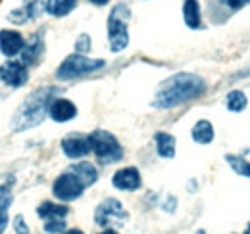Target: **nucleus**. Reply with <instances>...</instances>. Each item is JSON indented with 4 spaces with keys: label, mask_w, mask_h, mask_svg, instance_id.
<instances>
[{
    "label": "nucleus",
    "mask_w": 250,
    "mask_h": 234,
    "mask_svg": "<svg viewBox=\"0 0 250 234\" xmlns=\"http://www.w3.org/2000/svg\"><path fill=\"white\" fill-rule=\"evenodd\" d=\"M60 234H85V233H81L79 229H73V231H65V233H60Z\"/></svg>",
    "instance_id": "c85d7f7f"
},
{
    "label": "nucleus",
    "mask_w": 250,
    "mask_h": 234,
    "mask_svg": "<svg viewBox=\"0 0 250 234\" xmlns=\"http://www.w3.org/2000/svg\"><path fill=\"white\" fill-rule=\"evenodd\" d=\"M194 234H206V233H204V231H196Z\"/></svg>",
    "instance_id": "2f4dec72"
},
{
    "label": "nucleus",
    "mask_w": 250,
    "mask_h": 234,
    "mask_svg": "<svg viewBox=\"0 0 250 234\" xmlns=\"http://www.w3.org/2000/svg\"><path fill=\"white\" fill-rule=\"evenodd\" d=\"M12 205V188L8 184L0 186V213H8Z\"/></svg>",
    "instance_id": "5701e85b"
},
{
    "label": "nucleus",
    "mask_w": 250,
    "mask_h": 234,
    "mask_svg": "<svg viewBox=\"0 0 250 234\" xmlns=\"http://www.w3.org/2000/svg\"><path fill=\"white\" fill-rule=\"evenodd\" d=\"M42 12H44V4L41 0H27L20 8H14L8 14V20L16 25H23V23H29L31 20H37Z\"/></svg>",
    "instance_id": "9b49d317"
},
{
    "label": "nucleus",
    "mask_w": 250,
    "mask_h": 234,
    "mask_svg": "<svg viewBox=\"0 0 250 234\" xmlns=\"http://www.w3.org/2000/svg\"><path fill=\"white\" fill-rule=\"evenodd\" d=\"M42 48H44L42 35H33L31 39L23 44V48L20 52V56H21L20 61L25 63V65H35L41 58V54H42Z\"/></svg>",
    "instance_id": "2eb2a0df"
},
{
    "label": "nucleus",
    "mask_w": 250,
    "mask_h": 234,
    "mask_svg": "<svg viewBox=\"0 0 250 234\" xmlns=\"http://www.w3.org/2000/svg\"><path fill=\"white\" fill-rule=\"evenodd\" d=\"M14 229H16V233L18 234H29V227H27V223L23 221V215H18V217H16V221H14Z\"/></svg>",
    "instance_id": "393cba45"
},
{
    "label": "nucleus",
    "mask_w": 250,
    "mask_h": 234,
    "mask_svg": "<svg viewBox=\"0 0 250 234\" xmlns=\"http://www.w3.org/2000/svg\"><path fill=\"white\" fill-rule=\"evenodd\" d=\"M106 65L104 59H91L85 54H71L62 61V65L56 71V77L62 81H69V79H77L81 75L87 73H94L98 69H102Z\"/></svg>",
    "instance_id": "39448f33"
},
{
    "label": "nucleus",
    "mask_w": 250,
    "mask_h": 234,
    "mask_svg": "<svg viewBox=\"0 0 250 234\" xmlns=\"http://www.w3.org/2000/svg\"><path fill=\"white\" fill-rule=\"evenodd\" d=\"M69 213V207L54 202H42L37 207V215L44 221V231L50 234H58L65 231V215Z\"/></svg>",
    "instance_id": "423d86ee"
},
{
    "label": "nucleus",
    "mask_w": 250,
    "mask_h": 234,
    "mask_svg": "<svg viewBox=\"0 0 250 234\" xmlns=\"http://www.w3.org/2000/svg\"><path fill=\"white\" fill-rule=\"evenodd\" d=\"M112 184L118 188V190H125V192H133V190H139L141 184H143V178L139 169L135 167H125L116 171L112 176Z\"/></svg>",
    "instance_id": "f8f14e48"
},
{
    "label": "nucleus",
    "mask_w": 250,
    "mask_h": 234,
    "mask_svg": "<svg viewBox=\"0 0 250 234\" xmlns=\"http://www.w3.org/2000/svg\"><path fill=\"white\" fill-rule=\"evenodd\" d=\"M25 40H23V35L20 31L14 29H2L0 31V52L8 58H14L21 52Z\"/></svg>",
    "instance_id": "ddd939ff"
},
{
    "label": "nucleus",
    "mask_w": 250,
    "mask_h": 234,
    "mask_svg": "<svg viewBox=\"0 0 250 234\" xmlns=\"http://www.w3.org/2000/svg\"><path fill=\"white\" fill-rule=\"evenodd\" d=\"M183 20L188 29H200L202 27V14L198 0H185L183 2Z\"/></svg>",
    "instance_id": "dca6fc26"
},
{
    "label": "nucleus",
    "mask_w": 250,
    "mask_h": 234,
    "mask_svg": "<svg viewBox=\"0 0 250 234\" xmlns=\"http://www.w3.org/2000/svg\"><path fill=\"white\" fill-rule=\"evenodd\" d=\"M225 161L231 165V169H233L235 173H239V175H243V176H250V161H247L245 157L227 154V156H225Z\"/></svg>",
    "instance_id": "4be33fe9"
},
{
    "label": "nucleus",
    "mask_w": 250,
    "mask_h": 234,
    "mask_svg": "<svg viewBox=\"0 0 250 234\" xmlns=\"http://www.w3.org/2000/svg\"><path fill=\"white\" fill-rule=\"evenodd\" d=\"M52 192H54V196H56L58 200H62V202H71V200H77V198L85 192V186H83V182L73 175L71 171H67V173H62V175L54 180Z\"/></svg>",
    "instance_id": "0eeeda50"
},
{
    "label": "nucleus",
    "mask_w": 250,
    "mask_h": 234,
    "mask_svg": "<svg viewBox=\"0 0 250 234\" xmlns=\"http://www.w3.org/2000/svg\"><path fill=\"white\" fill-rule=\"evenodd\" d=\"M75 8H77V0H46L44 2V12L54 18H65Z\"/></svg>",
    "instance_id": "a211bd4d"
},
{
    "label": "nucleus",
    "mask_w": 250,
    "mask_h": 234,
    "mask_svg": "<svg viewBox=\"0 0 250 234\" xmlns=\"http://www.w3.org/2000/svg\"><path fill=\"white\" fill-rule=\"evenodd\" d=\"M75 50H77V54H87L91 50V37L87 33L79 35V39L75 42Z\"/></svg>",
    "instance_id": "b1692460"
},
{
    "label": "nucleus",
    "mask_w": 250,
    "mask_h": 234,
    "mask_svg": "<svg viewBox=\"0 0 250 234\" xmlns=\"http://www.w3.org/2000/svg\"><path fill=\"white\" fill-rule=\"evenodd\" d=\"M225 104H227V110H229V112L239 114V112H243V110L249 106V98H247V94L241 92V90H231V92L227 94V98H225Z\"/></svg>",
    "instance_id": "412c9836"
},
{
    "label": "nucleus",
    "mask_w": 250,
    "mask_h": 234,
    "mask_svg": "<svg viewBox=\"0 0 250 234\" xmlns=\"http://www.w3.org/2000/svg\"><path fill=\"white\" fill-rule=\"evenodd\" d=\"M91 140V152L96 156L100 163H116L124 157V148L118 142V138L102 129H96L89 135Z\"/></svg>",
    "instance_id": "20e7f679"
},
{
    "label": "nucleus",
    "mask_w": 250,
    "mask_h": 234,
    "mask_svg": "<svg viewBox=\"0 0 250 234\" xmlns=\"http://www.w3.org/2000/svg\"><path fill=\"white\" fill-rule=\"evenodd\" d=\"M156 150L162 157H173L175 156V138L167 133H156Z\"/></svg>",
    "instance_id": "aec40b11"
},
{
    "label": "nucleus",
    "mask_w": 250,
    "mask_h": 234,
    "mask_svg": "<svg viewBox=\"0 0 250 234\" xmlns=\"http://www.w3.org/2000/svg\"><path fill=\"white\" fill-rule=\"evenodd\" d=\"M0 81L12 88L23 87L29 81L27 65L21 63V61H16V59H10V61L2 63L0 65Z\"/></svg>",
    "instance_id": "1a4fd4ad"
},
{
    "label": "nucleus",
    "mask_w": 250,
    "mask_h": 234,
    "mask_svg": "<svg viewBox=\"0 0 250 234\" xmlns=\"http://www.w3.org/2000/svg\"><path fill=\"white\" fill-rule=\"evenodd\" d=\"M125 219H127V211L124 209V205L114 198L104 200L94 211V221L100 227H110L114 223H124Z\"/></svg>",
    "instance_id": "6e6552de"
},
{
    "label": "nucleus",
    "mask_w": 250,
    "mask_h": 234,
    "mask_svg": "<svg viewBox=\"0 0 250 234\" xmlns=\"http://www.w3.org/2000/svg\"><path fill=\"white\" fill-rule=\"evenodd\" d=\"M100 234H120L118 231H112V229H108V231H104V233H100Z\"/></svg>",
    "instance_id": "c756f323"
},
{
    "label": "nucleus",
    "mask_w": 250,
    "mask_h": 234,
    "mask_svg": "<svg viewBox=\"0 0 250 234\" xmlns=\"http://www.w3.org/2000/svg\"><path fill=\"white\" fill-rule=\"evenodd\" d=\"M48 116L56 123H65L77 116V108L73 102H69L65 98H52L48 104Z\"/></svg>",
    "instance_id": "4468645a"
},
{
    "label": "nucleus",
    "mask_w": 250,
    "mask_h": 234,
    "mask_svg": "<svg viewBox=\"0 0 250 234\" xmlns=\"http://www.w3.org/2000/svg\"><path fill=\"white\" fill-rule=\"evenodd\" d=\"M131 18V10L125 4H118L108 18V40L112 52H122L129 44V31L127 21Z\"/></svg>",
    "instance_id": "7ed1b4c3"
},
{
    "label": "nucleus",
    "mask_w": 250,
    "mask_h": 234,
    "mask_svg": "<svg viewBox=\"0 0 250 234\" xmlns=\"http://www.w3.org/2000/svg\"><path fill=\"white\" fill-rule=\"evenodd\" d=\"M206 90V81L192 73H177L169 79H166L156 96L152 100V108L156 110H171L175 106H181L188 100H194L202 96Z\"/></svg>",
    "instance_id": "f257e3e1"
},
{
    "label": "nucleus",
    "mask_w": 250,
    "mask_h": 234,
    "mask_svg": "<svg viewBox=\"0 0 250 234\" xmlns=\"http://www.w3.org/2000/svg\"><path fill=\"white\" fill-rule=\"evenodd\" d=\"M225 6H229L231 10H241L243 6L250 4V0H221Z\"/></svg>",
    "instance_id": "a878e982"
},
{
    "label": "nucleus",
    "mask_w": 250,
    "mask_h": 234,
    "mask_svg": "<svg viewBox=\"0 0 250 234\" xmlns=\"http://www.w3.org/2000/svg\"><path fill=\"white\" fill-rule=\"evenodd\" d=\"M54 98V88H42L35 90L31 96L20 106L18 114L14 117V129L16 131H25L39 125L44 116L48 114V104Z\"/></svg>",
    "instance_id": "f03ea898"
},
{
    "label": "nucleus",
    "mask_w": 250,
    "mask_h": 234,
    "mask_svg": "<svg viewBox=\"0 0 250 234\" xmlns=\"http://www.w3.org/2000/svg\"><path fill=\"white\" fill-rule=\"evenodd\" d=\"M69 171H71L73 175L83 182V186H85V188H87V186H93L94 182H96V178H98V171H96V167H94L93 163H89V161L75 163L73 167H69Z\"/></svg>",
    "instance_id": "f3484780"
},
{
    "label": "nucleus",
    "mask_w": 250,
    "mask_h": 234,
    "mask_svg": "<svg viewBox=\"0 0 250 234\" xmlns=\"http://www.w3.org/2000/svg\"><path fill=\"white\" fill-rule=\"evenodd\" d=\"M190 135H192V140H194V142H198V144H210V142L214 140V127H212L210 121L200 119V121H196V125L192 127Z\"/></svg>",
    "instance_id": "6ab92c4d"
},
{
    "label": "nucleus",
    "mask_w": 250,
    "mask_h": 234,
    "mask_svg": "<svg viewBox=\"0 0 250 234\" xmlns=\"http://www.w3.org/2000/svg\"><path fill=\"white\" fill-rule=\"evenodd\" d=\"M62 150L67 157L79 159V157H85V156L91 154V140L85 135L71 133V135H67L62 140Z\"/></svg>",
    "instance_id": "9d476101"
},
{
    "label": "nucleus",
    "mask_w": 250,
    "mask_h": 234,
    "mask_svg": "<svg viewBox=\"0 0 250 234\" xmlns=\"http://www.w3.org/2000/svg\"><path fill=\"white\" fill-rule=\"evenodd\" d=\"M245 234H250V223H249V227H247V231H245Z\"/></svg>",
    "instance_id": "7c9ffc66"
},
{
    "label": "nucleus",
    "mask_w": 250,
    "mask_h": 234,
    "mask_svg": "<svg viewBox=\"0 0 250 234\" xmlns=\"http://www.w3.org/2000/svg\"><path fill=\"white\" fill-rule=\"evenodd\" d=\"M91 4H94V6H106L110 0H89Z\"/></svg>",
    "instance_id": "cd10ccee"
},
{
    "label": "nucleus",
    "mask_w": 250,
    "mask_h": 234,
    "mask_svg": "<svg viewBox=\"0 0 250 234\" xmlns=\"http://www.w3.org/2000/svg\"><path fill=\"white\" fill-rule=\"evenodd\" d=\"M8 227V213H0V234Z\"/></svg>",
    "instance_id": "bb28decb"
}]
</instances>
